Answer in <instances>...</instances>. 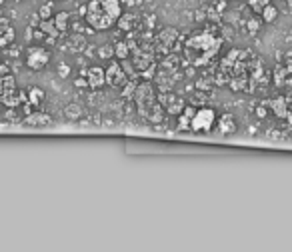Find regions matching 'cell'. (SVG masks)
Segmentation results:
<instances>
[{
    "label": "cell",
    "instance_id": "cell-1",
    "mask_svg": "<svg viewBox=\"0 0 292 252\" xmlns=\"http://www.w3.org/2000/svg\"><path fill=\"white\" fill-rule=\"evenodd\" d=\"M222 82L232 90L254 92L256 86L264 84V70L260 60L248 50H232L220 64Z\"/></svg>",
    "mask_w": 292,
    "mask_h": 252
},
{
    "label": "cell",
    "instance_id": "cell-2",
    "mask_svg": "<svg viewBox=\"0 0 292 252\" xmlns=\"http://www.w3.org/2000/svg\"><path fill=\"white\" fill-rule=\"evenodd\" d=\"M222 38L210 32H196L184 42V58L192 66H204L218 54Z\"/></svg>",
    "mask_w": 292,
    "mask_h": 252
},
{
    "label": "cell",
    "instance_id": "cell-3",
    "mask_svg": "<svg viewBox=\"0 0 292 252\" xmlns=\"http://www.w3.org/2000/svg\"><path fill=\"white\" fill-rule=\"evenodd\" d=\"M122 16L120 0H90L86 4V22L94 30H108Z\"/></svg>",
    "mask_w": 292,
    "mask_h": 252
},
{
    "label": "cell",
    "instance_id": "cell-4",
    "mask_svg": "<svg viewBox=\"0 0 292 252\" xmlns=\"http://www.w3.org/2000/svg\"><path fill=\"white\" fill-rule=\"evenodd\" d=\"M134 102L138 108V114L150 124H160L164 122V108L158 102V94L150 82H140L134 90Z\"/></svg>",
    "mask_w": 292,
    "mask_h": 252
},
{
    "label": "cell",
    "instance_id": "cell-5",
    "mask_svg": "<svg viewBox=\"0 0 292 252\" xmlns=\"http://www.w3.org/2000/svg\"><path fill=\"white\" fill-rule=\"evenodd\" d=\"M0 100L6 106H18L20 104V92L16 88L14 76L10 72L4 74V84H2V92H0Z\"/></svg>",
    "mask_w": 292,
    "mask_h": 252
},
{
    "label": "cell",
    "instance_id": "cell-6",
    "mask_svg": "<svg viewBox=\"0 0 292 252\" xmlns=\"http://www.w3.org/2000/svg\"><path fill=\"white\" fill-rule=\"evenodd\" d=\"M216 112L212 108H200L194 112V118H192V130L194 132H208L214 122H216Z\"/></svg>",
    "mask_w": 292,
    "mask_h": 252
},
{
    "label": "cell",
    "instance_id": "cell-7",
    "mask_svg": "<svg viewBox=\"0 0 292 252\" xmlns=\"http://www.w3.org/2000/svg\"><path fill=\"white\" fill-rule=\"evenodd\" d=\"M158 102L162 104L164 112L172 116H178L186 108L184 100H182L178 94H174V92H158Z\"/></svg>",
    "mask_w": 292,
    "mask_h": 252
},
{
    "label": "cell",
    "instance_id": "cell-8",
    "mask_svg": "<svg viewBox=\"0 0 292 252\" xmlns=\"http://www.w3.org/2000/svg\"><path fill=\"white\" fill-rule=\"evenodd\" d=\"M50 60V52L46 48H40V46H34V48H28L26 52V64L30 70H42Z\"/></svg>",
    "mask_w": 292,
    "mask_h": 252
},
{
    "label": "cell",
    "instance_id": "cell-9",
    "mask_svg": "<svg viewBox=\"0 0 292 252\" xmlns=\"http://www.w3.org/2000/svg\"><path fill=\"white\" fill-rule=\"evenodd\" d=\"M178 30L176 28H164V30H160V34H158V40H156V44L160 46V50L162 52H172L174 50V46H176V42H178Z\"/></svg>",
    "mask_w": 292,
    "mask_h": 252
},
{
    "label": "cell",
    "instance_id": "cell-10",
    "mask_svg": "<svg viewBox=\"0 0 292 252\" xmlns=\"http://www.w3.org/2000/svg\"><path fill=\"white\" fill-rule=\"evenodd\" d=\"M130 60H132L134 68L138 70V74H142V72H146V76L152 74V70H154V58L148 52H136Z\"/></svg>",
    "mask_w": 292,
    "mask_h": 252
},
{
    "label": "cell",
    "instance_id": "cell-11",
    "mask_svg": "<svg viewBox=\"0 0 292 252\" xmlns=\"http://www.w3.org/2000/svg\"><path fill=\"white\" fill-rule=\"evenodd\" d=\"M128 76L118 62H110V66L106 68V84L108 86H120L122 82H126Z\"/></svg>",
    "mask_w": 292,
    "mask_h": 252
},
{
    "label": "cell",
    "instance_id": "cell-12",
    "mask_svg": "<svg viewBox=\"0 0 292 252\" xmlns=\"http://www.w3.org/2000/svg\"><path fill=\"white\" fill-rule=\"evenodd\" d=\"M25 124L32 128H46V126H52V118L46 112H30L26 116Z\"/></svg>",
    "mask_w": 292,
    "mask_h": 252
},
{
    "label": "cell",
    "instance_id": "cell-13",
    "mask_svg": "<svg viewBox=\"0 0 292 252\" xmlns=\"http://www.w3.org/2000/svg\"><path fill=\"white\" fill-rule=\"evenodd\" d=\"M86 80H88V86L90 88H102L104 84H106V70L98 68V66H94V68H88V72H86Z\"/></svg>",
    "mask_w": 292,
    "mask_h": 252
},
{
    "label": "cell",
    "instance_id": "cell-14",
    "mask_svg": "<svg viewBox=\"0 0 292 252\" xmlns=\"http://www.w3.org/2000/svg\"><path fill=\"white\" fill-rule=\"evenodd\" d=\"M14 40V28L6 18H0V48L8 46Z\"/></svg>",
    "mask_w": 292,
    "mask_h": 252
},
{
    "label": "cell",
    "instance_id": "cell-15",
    "mask_svg": "<svg viewBox=\"0 0 292 252\" xmlns=\"http://www.w3.org/2000/svg\"><path fill=\"white\" fill-rule=\"evenodd\" d=\"M194 112L190 106H186L180 114H178V130H192V118H194Z\"/></svg>",
    "mask_w": 292,
    "mask_h": 252
},
{
    "label": "cell",
    "instance_id": "cell-16",
    "mask_svg": "<svg viewBox=\"0 0 292 252\" xmlns=\"http://www.w3.org/2000/svg\"><path fill=\"white\" fill-rule=\"evenodd\" d=\"M218 130L222 134H232L236 130V122L232 114H222L218 118Z\"/></svg>",
    "mask_w": 292,
    "mask_h": 252
},
{
    "label": "cell",
    "instance_id": "cell-17",
    "mask_svg": "<svg viewBox=\"0 0 292 252\" xmlns=\"http://www.w3.org/2000/svg\"><path fill=\"white\" fill-rule=\"evenodd\" d=\"M116 26L120 28V30H132L134 26H136V16H132V14H122L120 18H118V22H116Z\"/></svg>",
    "mask_w": 292,
    "mask_h": 252
},
{
    "label": "cell",
    "instance_id": "cell-18",
    "mask_svg": "<svg viewBox=\"0 0 292 252\" xmlns=\"http://www.w3.org/2000/svg\"><path fill=\"white\" fill-rule=\"evenodd\" d=\"M114 54H116V58H118V60L130 58V46L122 40V42H118V44L114 46Z\"/></svg>",
    "mask_w": 292,
    "mask_h": 252
},
{
    "label": "cell",
    "instance_id": "cell-19",
    "mask_svg": "<svg viewBox=\"0 0 292 252\" xmlns=\"http://www.w3.org/2000/svg\"><path fill=\"white\" fill-rule=\"evenodd\" d=\"M54 24H56L58 32H64V30L68 28V12H58V14L54 16Z\"/></svg>",
    "mask_w": 292,
    "mask_h": 252
},
{
    "label": "cell",
    "instance_id": "cell-20",
    "mask_svg": "<svg viewBox=\"0 0 292 252\" xmlns=\"http://www.w3.org/2000/svg\"><path fill=\"white\" fill-rule=\"evenodd\" d=\"M42 100H44V92L40 90V88H30V104H34V106H40L42 104Z\"/></svg>",
    "mask_w": 292,
    "mask_h": 252
},
{
    "label": "cell",
    "instance_id": "cell-21",
    "mask_svg": "<svg viewBox=\"0 0 292 252\" xmlns=\"http://www.w3.org/2000/svg\"><path fill=\"white\" fill-rule=\"evenodd\" d=\"M40 30H42L44 34H50V36H54V34L58 32V28H56L54 20H48V18H44V20L40 22Z\"/></svg>",
    "mask_w": 292,
    "mask_h": 252
},
{
    "label": "cell",
    "instance_id": "cell-22",
    "mask_svg": "<svg viewBox=\"0 0 292 252\" xmlns=\"http://www.w3.org/2000/svg\"><path fill=\"white\" fill-rule=\"evenodd\" d=\"M276 16H278V10H276L272 4H268L266 8L262 10V20H264V22H274Z\"/></svg>",
    "mask_w": 292,
    "mask_h": 252
},
{
    "label": "cell",
    "instance_id": "cell-23",
    "mask_svg": "<svg viewBox=\"0 0 292 252\" xmlns=\"http://www.w3.org/2000/svg\"><path fill=\"white\" fill-rule=\"evenodd\" d=\"M268 4H270V0H248V6H250L254 12H258V14H262V10L266 8Z\"/></svg>",
    "mask_w": 292,
    "mask_h": 252
},
{
    "label": "cell",
    "instance_id": "cell-24",
    "mask_svg": "<svg viewBox=\"0 0 292 252\" xmlns=\"http://www.w3.org/2000/svg\"><path fill=\"white\" fill-rule=\"evenodd\" d=\"M64 112H66L68 118H78V116L82 114V110H80V106H78V104H70V106H66V110H64Z\"/></svg>",
    "mask_w": 292,
    "mask_h": 252
},
{
    "label": "cell",
    "instance_id": "cell-25",
    "mask_svg": "<svg viewBox=\"0 0 292 252\" xmlns=\"http://www.w3.org/2000/svg\"><path fill=\"white\" fill-rule=\"evenodd\" d=\"M272 108H274L276 114H280V116L286 114V110H284V100H274V102H272Z\"/></svg>",
    "mask_w": 292,
    "mask_h": 252
},
{
    "label": "cell",
    "instance_id": "cell-26",
    "mask_svg": "<svg viewBox=\"0 0 292 252\" xmlns=\"http://www.w3.org/2000/svg\"><path fill=\"white\" fill-rule=\"evenodd\" d=\"M8 70L2 66V62H0V92H2V84H4V74H6Z\"/></svg>",
    "mask_w": 292,
    "mask_h": 252
},
{
    "label": "cell",
    "instance_id": "cell-27",
    "mask_svg": "<svg viewBox=\"0 0 292 252\" xmlns=\"http://www.w3.org/2000/svg\"><path fill=\"white\" fill-rule=\"evenodd\" d=\"M40 16H42V18H48V16H50V6H42V8H40Z\"/></svg>",
    "mask_w": 292,
    "mask_h": 252
},
{
    "label": "cell",
    "instance_id": "cell-28",
    "mask_svg": "<svg viewBox=\"0 0 292 252\" xmlns=\"http://www.w3.org/2000/svg\"><path fill=\"white\" fill-rule=\"evenodd\" d=\"M60 76H68V66H60Z\"/></svg>",
    "mask_w": 292,
    "mask_h": 252
},
{
    "label": "cell",
    "instance_id": "cell-29",
    "mask_svg": "<svg viewBox=\"0 0 292 252\" xmlns=\"http://www.w3.org/2000/svg\"><path fill=\"white\" fill-rule=\"evenodd\" d=\"M76 86H88V80H76Z\"/></svg>",
    "mask_w": 292,
    "mask_h": 252
},
{
    "label": "cell",
    "instance_id": "cell-30",
    "mask_svg": "<svg viewBox=\"0 0 292 252\" xmlns=\"http://www.w3.org/2000/svg\"><path fill=\"white\" fill-rule=\"evenodd\" d=\"M2 4H4V0H0V6H2Z\"/></svg>",
    "mask_w": 292,
    "mask_h": 252
}]
</instances>
